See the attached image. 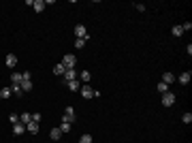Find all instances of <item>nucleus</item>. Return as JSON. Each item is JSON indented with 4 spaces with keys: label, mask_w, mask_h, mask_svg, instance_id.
<instances>
[{
    "label": "nucleus",
    "mask_w": 192,
    "mask_h": 143,
    "mask_svg": "<svg viewBox=\"0 0 192 143\" xmlns=\"http://www.w3.org/2000/svg\"><path fill=\"white\" fill-rule=\"evenodd\" d=\"M75 120H77V115H75V107H66V109H64V115H62V122L73 124Z\"/></svg>",
    "instance_id": "obj_1"
},
{
    "label": "nucleus",
    "mask_w": 192,
    "mask_h": 143,
    "mask_svg": "<svg viewBox=\"0 0 192 143\" xmlns=\"http://www.w3.org/2000/svg\"><path fill=\"white\" fill-rule=\"evenodd\" d=\"M62 64H64L66 69H75V66H77V58H75L73 54H66V56L62 58Z\"/></svg>",
    "instance_id": "obj_2"
},
{
    "label": "nucleus",
    "mask_w": 192,
    "mask_h": 143,
    "mask_svg": "<svg viewBox=\"0 0 192 143\" xmlns=\"http://www.w3.org/2000/svg\"><path fill=\"white\" fill-rule=\"evenodd\" d=\"M79 94L83 96V98H94V88H90L88 84H81V88H79Z\"/></svg>",
    "instance_id": "obj_3"
},
{
    "label": "nucleus",
    "mask_w": 192,
    "mask_h": 143,
    "mask_svg": "<svg viewBox=\"0 0 192 143\" xmlns=\"http://www.w3.org/2000/svg\"><path fill=\"white\" fill-rule=\"evenodd\" d=\"M75 38H90V34H88V30H85L83 24L75 26Z\"/></svg>",
    "instance_id": "obj_4"
},
{
    "label": "nucleus",
    "mask_w": 192,
    "mask_h": 143,
    "mask_svg": "<svg viewBox=\"0 0 192 143\" xmlns=\"http://www.w3.org/2000/svg\"><path fill=\"white\" fill-rule=\"evenodd\" d=\"M175 100H177V98H175V94H173V92L162 94V105H164V107H173V105H175Z\"/></svg>",
    "instance_id": "obj_5"
},
{
    "label": "nucleus",
    "mask_w": 192,
    "mask_h": 143,
    "mask_svg": "<svg viewBox=\"0 0 192 143\" xmlns=\"http://www.w3.org/2000/svg\"><path fill=\"white\" fill-rule=\"evenodd\" d=\"M75 79H79L77 69H66V73H64V81L68 84V81H75Z\"/></svg>",
    "instance_id": "obj_6"
},
{
    "label": "nucleus",
    "mask_w": 192,
    "mask_h": 143,
    "mask_svg": "<svg viewBox=\"0 0 192 143\" xmlns=\"http://www.w3.org/2000/svg\"><path fill=\"white\" fill-rule=\"evenodd\" d=\"M190 79H192V73L188 71V73H181L179 77H175V81H179L181 85H188L190 84Z\"/></svg>",
    "instance_id": "obj_7"
},
{
    "label": "nucleus",
    "mask_w": 192,
    "mask_h": 143,
    "mask_svg": "<svg viewBox=\"0 0 192 143\" xmlns=\"http://www.w3.org/2000/svg\"><path fill=\"white\" fill-rule=\"evenodd\" d=\"M24 132H26V126H24V124H22V122H17V124H13V135H15V137H22Z\"/></svg>",
    "instance_id": "obj_8"
},
{
    "label": "nucleus",
    "mask_w": 192,
    "mask_h": 143,
    "mask_svg": "<svg viewBox=\"0 0 192 143\" xmlns=\"http://www.w3.org/2000/svg\"><path fill=\"white\" fill-rule=\"evenodd\" d=\"M4 62H7L9 69H15V66H17V56H15V54H7V60H4Z\"/></svg>",
    "instance_id": "obj_9"
},
{
    "label": "nucleus",
    "mask_w": 192,
    "mask_h": 143,
    "mask_svg": "<svg viewBox=\"0 0 192 143\" xmlns=\"http://www.w3.org/2000/svg\"><path fill=\"white\" fill-rule=\"evenodd\" d=\"M162 84H167V85H171V84H175V75L173 73H162V79H160Z\"/></svg>",
    "instance_id": "obj_10"
},
{
    "label": "nucleus",
    "mask_w": 192,
    "mask_h": 143,
    "mask_svg": "<svg viewBox=\"0 0 192 143\" xmlns=\"http://www.w3.org/2000/svg\"><path fill=\"white\" fill-rule=\"evenodd\" d=\"M49 139H53V141H60V139H62V132H60L58 126H53V128L49 130Z\"/></svg>",
    "instance_id": "obj_11"
},
{
    "label": "nucleus",
    "mask_w": 192,
    "mask_h": 143,
    "mask_svg": "<svg viewBox=\"0 0 192 143\" xmlns=\"http://www.w3.org/2000/svg\"><path fill=\"white\" fill-rule=\"evenodd\" d=\"M32 7H34V13H43V9H45L47 4H45V0H34Z\"/></svg>",
    "instance_id": "obj_12"
},
{
    "label": "nucleus",
    "mask_w": 192,
    "mask_h": 143,
    "mask_svg": "<svg viewBox=\"0 0 192 143\" xmlns=\"http://www.w3.org/2000/svg\"><path fill=\"white\" fill-rule=\"evenodd\" d=\"M26 130L30 132V135H36V132L41 130V126H38L36 122H30V124H26Z\"/></svg>",
    "instance_id": "obj_13"
},
{
    "label": "nucleus",
    "mask_w": 192,
    "mask_h": 143,
    "mask_svg": "<svg viewBox=\"0 0 192 143\" xmlns=\"http://www.w3.org/2000/svg\"><path fill=\"white\" fill-rule=\"evenodd\" d=\"M90 79H92V73L90 71H81L79 73V81H81V84H88Z\"/></svg>",
    "instance_id": "obj_14"
},
{
    "label": "nucleus",
    "mask_w": 192,
    "mask_h": 143,
    "mask_svg": "<svg viewBox=\"0 0 192 143\" xmlns=\"http://www.w3.org/2000/svg\"><path fill=\"white\" fill-rule=\"evenodd\" d=\"M22 81H24V75H22V73H13L11 75V84H22Z\"/></svg>",
    "instance_id": "obj_15"
},
{
    "label": "nucleus",
    "mask_w": 192,
    "mask_h": 143,
    "mask_svg": "<svg viewBox=\"0 0 192 143\" xmlns=\"http://www.w3.org/2000/svg\"><path fill=\"white\" fill-rule=\"evenodd\" d=\"M68 90H73V92H77V90H79V88H81V81H79V79H75V81H68Z\"/></svg>",
    "instance_id": "obj_16"
},
{
    "label": "nucleus",
    "mask_w": 192,
    "mask_h": 143,
    "mask_svg": "<svg viewBox=\"0 0 192 143\" xmlns=\"http://www.w3.org/2000/svg\"><path fill=\"white\" fill-rule=\"evenodd\" d=\"M19 88H22V92H30V90H32V79H30V81H22V84H19Z\"/></svg>",
    "instance_id": "obj_17"
},
{
    "label": "nucleus",
    "mask_w": 192,
    "mask_h": 143,
    "mask_svg": "<svg viewBox=\"0 0 192 143\" xmlns=\"http://www.w3.org/2000/svg\"><path fill=\"white\" fill-rule=\"evenodd\" d=\"M19 122H22V124H30V122H32V113H22V115H19Z\"/></svg>",
    "instance_id": "obj_18"
},
{
    "label": "nucleus",
    "mask_w": 192,
    "mask_h": 143,
    "mask_svg": "<svg viewBox=\"0 0 192 143\" xmlns=\"http://www.w3.org/2000/svg\"><path fill=\"white\" fill-rule=\"evenodd\" d=\"M9 88H11V92H13V94H15V96H17V98H19V96L24 94V92H22V88H19V85H17V84H11V85H9Z\"/></svg>",
    "instance_id": "obj_19"
},
{
    "label": "nucleus",
    "mask_w": 192,
    "mask_h": 143,
    "mask_svg": "<svg viewBox=\"0 0 192 143\" xmlns=\"http://www.w3.org/2000/svg\"><path fill=\"white\" fill-rule=\"evenodd\" d=\"M58 128H60V132H62V135H66V132H71V128H73V126L68 124V122H62V124L58 126Z\"/></svg>",
    "instance_id": "obj_20"
},
{
    "label": "nucleus",
    "mask_w": 192,
    "mask_h": 143,
    "mask_svg": "<svg viewBox=\"0 0 192 143\" xmlns=\"http://www.w3.org/2000/svg\"><path fill=\"white\" fill-rule=\"evenodd\" d=\"M53 73H56V75H64V73H66V66H64V64H56V66H53Z\"/></svg>",
    "instance_id": "obj_21"
},
{
    "label": "nucleus",
    "mask_w": 192,
    "mask_h": 143,
    "mask_svg": "<svg viewBox=\"0 0 192 143\" xmlns=\"http://www.w3.org/2000/svg\"><path fill=\"white\" fill-rule=\"evenodd\" d=\"M171 34H173V36H181V34H184L181 26H173V28H171Z\"/></svg>",
    "instance_id": "obj_22"
},
{
    "label": "nucleus",
    "mask_w": 192,
    "mask_h": 143,
    "mask_svg": "<svg viewBox=\"0 0 192 143\" xmlns=\"http://www.w3.org/2000/svg\"><path fill=\"white\" fill-rule=\"evenodd\" d=\"M11 94H13L11 88H2V90H0V98H9Z\"/></svg>",
    "instance_id": "obj_23"
},
{
    "label": "nucleus",
    "mask_w": 192,
    "mask_h": 143,
    "mask_svg": "<svg viewBox=\"0 0 192 143\" xmlns=\"http://www.w3.org/2000/svg\"><path fill=\"white\" fill-rule=\"evenodd\" d=\"M156 88H158V92H162V94H167V92H169V85H167V84H162V81H158Z\"/></svg>",
    "instance_id": "obj_24"
},
{
    "label": "nucleus",
    "mask_w": 192,
    "mask_h": 143,
    "mask_svg": "<svg viewBox=\"0 0 192 143\" xmlns=\"http://www.w3.org/2000/svg\"><path fill=\"white\" fill-rule=\"evenodd\" d=\"M181 122H184V124H192V113H190V111L181 115Z\"/></svg>",
    "instance_id": "obj_25"
},
{
    "label": "nucleus",
    "mask_w": 192,
    "mask_h": 143,
    "mask_svg": "<svg viewBox=\"0 0 192 143\" xmlns=\"http://www.w3.org/2000/svg\"><path fill=\"white\" fill-rule=\"evenodd\" d=\"M79 143H92V135H81V139H79Z\"/></svg>",
    "instance_id": "obj_26"
},
{
    "label": "nucleus",
    "mask_w": 192,
    "mask_h": 143,
    "mask_svg": "<svg viewBox=\"0 0 192 143\" xmlns=\"http://www.w3.org/2000/svg\"><path fill=\"white\" fill-rule=\"evenodd\" d=\"M85 41H88V38H75V47L77 49H81L85 45Z\"/></svg>",
    "instance_id": "obj_27"
},
{
    "label": "nucleus",
    "mask_w": 192,
    "mask_h": 143,
    "mask_svg": "<svg viewBox=\"0 0 192 143\" xmlns=\"http://www.w3.org/2000/svg\"><path fill=\"white\" fill-rule=\"evenodd\" d=\"M41 120H43V113H32V122H36V124H41Z\"/></svg>",
    "instance_id": "obj_28"
},
{
    "label": "nucleus",
    "mask_w": 192,
    "mask_h": 143,
    "mask_svg": "<svg viewBox=\"0 0 192 143\" xmlns=\"http://www.w3.org/2000/svg\"><path fill=\"white\" fill-rule=\"evenodd\" d=\"M9 120H11V124H17V122H19V118H17V113H11V115H9Z\"/></svg>",
    "instance_id": "obj_29"
},
{
    "label": "nucleus",
    "mask_w": 192,
    "mask_h": 143,
    "mask_svg": "<svg viewBox=\"0 0 192 143\" xmlns=\"http://www.w3.org/2000/svg\"><path fill=\"white\" fill-rule=\"evenodd\" d=\"M181 30H184V32H186V30H192V24H190V22H186V24H181Z\"/></svg>",
    "instance_id": "obj_30"
},
{
    "label": "nucleus",
    "mask_w": 192,
    "mask_h": 143,
    "mask_svg": "<svg viewBox=\"0 0 192 143\" xmlns=\"http://www.w3.org/2000/svg\"><path fill=\"white\" fill-rule=\"evenodd\" d=\"M134 7H137V11H141V13L145 11V4H143V2H137V4H134Z\"/></svg>",
    "instance_id": "obj_31"
},
{
    "label": "nucleus",
    "mask_w": 192,
    "mask_h": 143,
    "mask_svg": "<svg viewBox=\"0 0 192 143\" xmlns=\"http://www.w3.org/2000/svg\"><path fill=\"white\" fill-rule=\"evenodd\" d=\"M22 75H24V79H26V81H30V77H32V73H30V71H26V73H22Z\"/></svg>",
    "instance_id": "obj_32"
}]
</instances>
